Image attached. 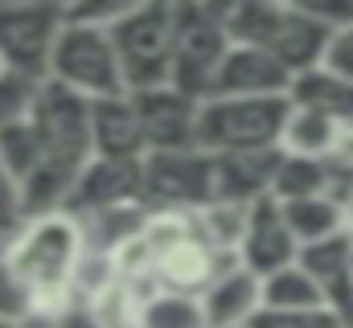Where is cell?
Masks as SVG:
<instances>
[{"label":"cell","instance_id":"6da1fadb","mask_svg":"<svg viewBox=\"0 0 353 328\" xmlns=\"http://www.w3.org/2000/svg\"><path fill=\"white\" fill-rule=\"evenodd\" d=\"M0 254L12 267V275L25 283L33 300V316L58 320L70 308H79L74 275L87 254V230L70 209L25 218V226L0 246Z\"/></svg>","mask_w":353,"mask_h":328},{"label":"cell","instance_id":"7a4b0ae2","mask_svg":"<svg viewBox=\"0 0 353 328\" xmlns=\"http://www.w3.org/2000/svg\"><path fill=\"white\" fill-rule=\"evenodd\" d=\"M226 29L234 45L263 50L279 58L292 74L321 66L325 45L333 37V25H325L308 4H292V0H230Z\"/></svg>","mask_w":353,"mask_h":328},{"label":"cell","instance_id":"3957f363","mask_svg":"<svg viewBox=\"0 0 353 328\" xmlns=\"http://www.w3.org/2000/svg\"><path fill=\"white\" fill-rule=\"evenodd\" d=\"M173 86L205 103L214 94V82H218L226 54L234 50L230 29H226V4H218V0H173Z\"/></svg>","mask_w":353,"mask_h":328},{"label":"cell","instance_id":"277c9868","mask_svg":"<svg viewBox=\"0 0 353 328\" xmlns=\"http://www.w3.org/2000/svg\"><path fill=\"white\" fill-rule=\"evenodd\" d=\"M128 94L173 86V0H132L111 29Z\"/></svg>","mask_w":353,"mask_h":328},{"label":"cell","instance_id":"5b68a950","mask_svg":"<svg viewBox=\"0 0 353 328\" xmlns=\"http://www.w3.org/2000/svg\"><path fill=\"white\" fill-rule=\"evenodd\" d=\"M288 99H205L197 119V148L210 156L279 152Z\"/></svg>","mask_w":353,"mask_h":328},{"label":"cell","instance_id":"8992f818","mask_svg":"<svg viewBox=\"0 0 353 328\" xmlns=\"http://www.w3.org/2000/svg\"><path fill=\"white\" fill-rule=\"evenodd\" d=\"M50 82L79 94V99H87V103L128 94L111 29L66 21V29L58 37V50H54V62H50Z\"/></svg>","mask_w":353,"mask_h":328},{"label":"cell","instance_id":"52a82bcc","mask_svg":"<svg viewBox=\"0 0 353 328\" xmlns=\"http://www.w3.org/2000/svg\"><path fill=\"white\" fill-rule=\"evenodd\" d=\"M66 29V4L0 0V62L8 70L50 82V62Z\"/></svg>","mask_w":353,"mask_h":328},{"label":"cell","instance_id":"ba28073f","mask_svg":"<svg viewBox=\"0 0 353 328\" xmlns=\"http://www.w3.org/2000/svg\"><path fill=\"white\" fill-rule=\"evenodd\" d=\"M214 201V156L201 148L144 156V205L197 214Z\"/></svg>","mask_w":353,"mask_h":328},{"label":"cell","instance_id":"9c48e42d","mask_svg":"<svg viewBox=\"0 0 353 328\" xmlns=\"http://www.w3.org/2000/svg\"><path fill=\"white\" fill-rule=\"evenodd\" d=\"M144 205V161H103L94 156L87 172L74 185L70 214L74 218H94L111 209H136Z\"/></svg>","mask_w":353,"mask_h":328},{"label":"cell","instance_id":"30bf717a","mask_svg":"<svg viewBox=\"0 0 353 328\" xmlns=\"http://www.w3.org/2000/svg\"><path fill=\"white\" fill-rule=\"evenodd\" d=\"M144 136H148V156L152 152H181L197 148V119H201V99L176 90V86H157L132 94Z\"/></svg>","mask_w":353,"mask_h":328},{"label":"cell","instance_id":"8fae6325","mask_svg":"<svg viewBox=\"0 0 353 328\" xmlns=\"http://www.w3.org/2000/svg\"><path fill=\"white\" fill-rule=\"evenodd\" d=\"M292 79L296 74L279 58L251 50V45H234L218 70L210 99H288Z\"/></svg>","mask_w":353,"mask_h":328},{"label":"cell","instance_id":"7c38bea8","mask_svg":"<svg viewBox=\"0 0 353 328\" xmlns=\"http://www.w3.org/2000/svg\"><path fill=\"white\" fill-rule=\"evenodd\" d=\"M201 308L210 328H251L263 312V279L239 258H230L201 291Z\"/></svg>","mask_w":353,"mask_h":328},{"label":"cell","instance_id":"4fadbf2b","mask_svg":"<svg viewBox=\"0 0 353 328\" xmlns=\"http://www.w3.org/2000/svg\"><path fill=\"white\" fill-rule=\"evenodd\" d=\"M239 263L251 267L259 279L300 263V243H296V234H292V226H288V218H283L275 197L255 201L247 238H243V250H239Z\"/></svg>","mask_w":353,"mask_h":328},{"label":"cell","instance_id":"5bb4252c","mask_svg":"<svg viewBox=\"0 0 353 328\" xmlns=\"http://www.w3.org/2000/svg\"><path fill=\"white\" fill-rule=\"evenodd\" d=\"M300 267L312 275L325 308L333 316H341L345 325H353V238L350 234L304 246L300 250Z\"/></svg>","mask_w":353,"mask_h":328},{"label":"cell","instance_id":"9a60e30c","mask_svg":"<svg viewBox=\"0 0 353 328\" xmlns=\"http://www.w3.org/2000/svg\"><path fill=\"white\" fill-rule=\"evenodd\" d=\"M90 136H94V156L103 161H144L148 156V136H144L132 94L90 103Z\"/></svg>","mask_w":353,"mask_h":328},{"label":"cell","instance_id":"2e32d148","mask_svg":"<svg viewBox=\"0 0 353 328\" xmlns=\"http://www.w3.org/2000/svg\"><path fill=\"white\" fill-rule=\"evenodd\" d=\"M279 152H251V156H214V201H263L275 189Z\"/></svg>","mask_w":353,"mask_h":328},{"label":"cell","instance_id":"e0dca14e","mask_svg":"<svg viewBox=\"0 0 353 328\" xmlns=\"http://www.w3.org/2000/svg\"><path fill=\"white\" fill-rule=\"evenodd\" d=\"M226 263H230L226 254H218V250L205 243L201 234H193L189 243L173 246L169 254H161V258H157V279L165 283V291L201 296Z\"/></svg>","mask_w":353,"mask_h":328},{"label":"cell","instance_id":"ac0fdd59","mask_svg":"<svg viewBox=\"0 0 353 328\" xmlns=\"http://www.w3.org/2000/svg\"><path fill=\"white\" fill-rule=\"evenodd\" d=\"M292 234L300 250L316 243H329L337 234H345V205L333 197V193H321V197H296V201H279Z\"/></svg>","mask_w":353,"mask_h":328},{"label":"cell","instance_id":"d6986e66","mask_svg":"<svg viewBox=\"0 0 353 328\" xmlns=\"http://www.w3.org/2000/svg\"><path fill=\"white\" fill-rule=\"evenodd\" d=\"M288 103H292V107L321 111V115L345 123V119H353V82L337 79V74L325 70V66H312V70H304V74L292 79Z\"/></svg>","mask_w":353,"mask_h":328},{"label":"cell","instance_id":"ffe728a7","mask_svg":"<svg viewBox=\"0 0 353 328\" xmlns=\"http://www.w3.org/2000/svg\"><path fill=\"white\" fill-rule=\"evenodd\" d=\"M337 119L308 111V107H288V123H283V140L279 152L283 156H300V161H329L333 144H337Z\"/></svg>","mask_w":353,"mask_h":328},{"label":"cell","instance_id":"44dd1931","mask_svg":"<svg viewBox=\"0 0 353 328\" xmlns=\"http://www.w3.org/2000/svg\"><path fill=\"white\" fill-rule=\"evenodd\" d=\"M251 209L247 201H210L205 209H197V234L226 258H239L247 226H251Z\"/></svg>","mask_w":353,"mask_h":328},{"label":"cell","instance_id":"7402d4cb","mask_svg":"<svg viewBox=\"0 0 353 328\" xmlns=\"http://www.w3.org/2000/svg\"><path fill=\"white\" fill-rule=\"evenodd\" d=\"M333 193L337 197V172L329 161H300V156H283L279 152V172H275V201H296V197H321Z\"/></svg>","mask_w":353,"mask_h":328},{"label":"cell","instance_id":"603a6c76","mask_svg":"<svg viewBox=\"0 0 353 328\" xmlns=\"http://www.w3.org/2000/svg\"><path fill=\"white\" fill-rule=\"evenodd\" d=\"M263 308H271V312H304V308H325V300H321L312 275L300 263H292V267H283V271L263 279Z\"/></svg>","mask_w":353,"mask_h":328},{"label":"cell","instance_id":"cb8c5ba5","mask_svg":"<svg viewBox=\"0 0 353 328\" xmlns=\"http://www.w3.org/2000/svg\"><path fill=\"white\" fill-rule=\"evenodd\" d=\"M41 90H46L41 79L0 66V132H8V127H17V123H29L33 111H37Z\"/></svg>","mask_w":353,"mask_h":328},{"label":"cell","instance_id":"d4e9b609","mask_svg":"<svg viewBox=\"0 0 353 328\" xmlns=\"http://www.w3.org/2000/svg\"><path fill=\"white\" fill-rule=\"evenodd\" d=\"M144 328H210L201 296L185 291H161L157 300L144 304Z\"/></svg>","mask_w":353,"mask_h":328},{"label":"cell","instance_id":"484cf974","mask_svg":"<svg viewBox=\"0 0 353 328\" xmlns=\"http://www.w3.org/2000/svg\"><path fill=\"white\" fill-rule=\"evenodd\" d=\"M193 234H197V214H181V209H148V218L140 226V238L152 250V258H161L173 246L189 243Z\"/></svg>","mask_w":353,"mask_h":328},{"label":"cell","instance_id":"4316f807","mask_svg":"<svg viewBox=\"0 0 353 328\" xmlns=\"http://www.w3.org/2000/svg\"><path fill=\"white\" fill-rule=\"evenodd\" d=\"M90 312H94V320L99 328H144V304L119 283V287H111L107 296H99L94 304H87Z\"/></svg>","mask_w":353,"mask_h":328},{"label":"cell","instance_id":"83f0119b","mask_svg":"<svg viewBox=\"0 0 353 328\" xmlns=\"http://www.w3.org/2000/svg\"><path fill=\"white\" fill-rule=\"evenodd\" d=\"M251 328H350V325L341 316H333L329 308H304V312H271V308H263Z\"/></svg>","mask_w":353,"mask_h":328},{"label":"cell","instance_id":"f1b7e54d","mask_svg":"<svg viewBox=\"0 0 353 328\" xmlns=\"http://www.w3.org/2000/svg\"><path fill=\"white\" fill-rule=\"evenodd\" d=\"M33 316V300L25 291V283L12 275V267L4 263L0 254V320H12V325H25Z\"/></svg>","mask_w":353,"mask_h":328},{"label":"cell","instance_id":"f546056e","mask_svg":"<svg viewBox=\"0 0 353 328\" xmlns=\"http://www.w3.org/2000/svg\"><path fill=\"white\" fill-rule=\"evenodd\" d=\"M25 226V201H21V185L8 172V164L0 161V246L8 243L17 230Z\"/></svg>","mask_w":353,"mask_h":328},{"label":"cell","instance_id":"4dcf8cb0","mask_svg":"<svg viewBox=\"0 0 353 328\" xmlns=\"http://www.w3.org/2000/svg\"><path fill=\"white\" fill-rule=\"evenodd\" d=\"M329 164H333L341 176H350V181H353V119H345V123L337 127V144H333Z\"/></svg>","mask_w":353,"mask_h":328},{"label":"cell","instance_id":"1f68e13d","mask_svg":"<svg viewBox=\"0 0 353 328\" xmlns=\"http://www.w3.org/2000/svg\"><path fill=\"white\" fill-rule=\"evenodd\" d=\"M21 328H62V325H58V320H46V316H29Z\"/></svg>","mask_w":353,"mask_h":328},{"label":"cell","instance_id":"d6a6232c","mask_svg":"<svg viewBox=\"0 0 353 328\" xmlns=\"http://www.w3.org/2000/svg\"><path fill=\"white\" fill-rule=\"evenodd\" d=\"M345 234L353 238V197L345 201Z\"/></svg>","mask_w":353,"mask_h":328},{"label":"cell","instance_id":"836d02e7","mask_svg":"<svg viewBox=\"0 0 353 328\" xmlns=\"http://www.w3.org/2000/svg\"><path fill=\"white\" fill-rule=\"evenodd\" d=\"M0 328H21V325H12V320H0Z\"/></svg>","mask_w":353,"mask_h":328},{"label":"cell","instance_id":"e575fe53","mask_svg":"<svg viewBox=\"0 0 353 328\" xmlns=\"http://www.w3.org/2000/svg\"><path fill=\"white\" fill-rule=\"evenodd\" d=\"M0 66H4V62H0Z\"/></svg>","mask_w":353,"mask_h":328},{"label":"cell","instance_id":"d590c367","mask_svg":"<svg viewBox=\"0 0 353 328\" xmlns=\"http://www.w3.org/2000/svg\"><path fill=\"white\" fill-rule=\"evenodd\" d=\"M350 328H353V325H350Z\"/></svg>","mask_w":353,"mask_h":328}]
</instances>
